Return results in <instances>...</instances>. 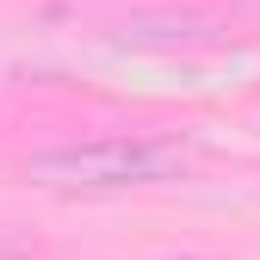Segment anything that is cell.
Returning a JSON list of instances; mask_svg holds the SVG:
<instances>
[{
	"label": "cell",
	"instance_id": "obj_1",
	"mask_svg": "<svg viewBox=\"0 0 260 260\" xmlns=\"http://www.w3.org/2000/svg\"><path fill=\"white\" fill-rule=\"evenodd\" d=\"M192 168V143L180 137H93L31 155V180L69 186V192H118V186H155Z\"/></svg>",
	"mask_w": 260,
	"mask_h": 260
}]
</instances>
